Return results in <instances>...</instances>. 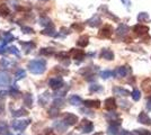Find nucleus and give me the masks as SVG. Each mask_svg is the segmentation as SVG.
Wrapping results in <instances>:
<instances>
[{"label": "nucleus", "instance_id": "nucleus-42", "mask_svg": "<svg viewBox=\"0 0 151 135\" xmlns=\"http://www.w3.org/2000/svg\"><path fill=\"white\" fill-rule=\"evenodd\" d=\"M9 50V52L12 53V54H15V55H19V52H18V50L15 47V46H12V47H9L8 49Z\"/></svg>", "mask_w": 151, "mask_h": 135}, {"label": "nucleus", "instance_id": "nucleus-30", "mask_svg": "<svg viewBox=\"0 0 151 135\" xmlns=\"http://www.w3.org/2000/svg\"><path fill=\"white\" fill-rule=\"evenodd\" d=\"M59 115V108L55 106H52L50 109H49V116L50 117H55Z\"/></svg>", "mask_w": 151, "mask_h": 135}, {"label": "nucleus", "instance_id": "nucleus-1", "mask_svg": "<svg viewBox=\"0 0 151 135\" xmlns=\"http://www.w3.org/2000/svg\"><path fill=\"white\" fill-rule=\"evenodd\" d=\"M28 70L33 74H42L46 70V61L43 59L32 60L28 63Z\"/></svg>", "mask_w": 151, "mask_h": 135}, {"label": "nucleus", "instance_id": "nucleus-5", "mask_svg": "<svg viewBox=\"0 0 151 135\" xmlns=\"http://www.w3.org/2000/svg\"><path fill=\"white\" fill-rule=\"evenodd\" d=\"M120 125H121V119L117 122L111 123V125L107 129V135H117L120 133Z\"/></svg>", "mask_w": 151, "mask_h": 135}, {"label": "nucleus", "instance_id": "nucleus-48", "mask_svg": "<svg viewBox=\"0 0 151 135\" xmlns=\"http://www.w3.org/2000/svg\"><path fill=\"white\" fill-rule=\"evenodd\" d=\"M6 52V47H5V44L0 45V54H4Z\"/></svg>", "mask_w": 151, "mask_h": 135}, {"label": "nucleus", "instance_id": "nucleus-53", "mask_svg": "<svg viewBox=\"0 0 151 135\" xmlns=\"http://www.w3.org/2000/svg\"><path fill=\"white\" fill-rule=\"evenodd\" d=\"M70 135H76V134H70Z\"/></svg>", "mask_w": 151, "mask_h": 135}, {"label": "nucleus", "instance_id": "nucleus-12", "mask_svg": "<svg viewBox=\"0 0 151 135\" xmlns=\"http://www.w3.org/2000/svg\"><path fill=\"white\" fill-rule=\"evenodd\" d=\"M129 32H130V27L126 25V24H121L117 27V29H116V35H119V36H125Z\"/></svg>", "mask_w": 151, "mask_h": 135}, {"label": "nucleus", "instance_id": "nucleus-11", "mask_svg": "<svg viewBox=\"0 0 151 135\" xmlns=\"http://www.w3.org/2000/svg\"><path fill=\"white\" fill-rule=\"evenodd\" d=\"M138 121H139V123H141V124L151 125V118L148 116L147 113H145V111H141V113H140V115H139V117H138Z\"/></svg>", "mask_w": 151, "mask_h": 135}, {"label": "nucleus", "instance_id": "nucleus-15", "mask_svg": "<svg viewBox=\"0 0 151 135\" xmlns=\"http://www.w3.org/2000/svg\"><path fill=\"white\" fill-rule=\"evenodd\" d=\"M113 94L120 97H126L130 95V91L124 89V88H121V87H115V88H113Z\"/></svg>", "mask_w": 151, "mask_h": 135}, {"label": "nucleus", "instance_id": "nucleus-14", "mask_svg": "<svg viewBox=\"0 0 151 135\" xmlns=\"http://www.w3.org/2000/svg\"><path fill=\"white\" fill-rule=\"evenodd\" d=\"M101 59H105V60H113L114 59V53L113 51H111L109 49H103L101 52Z\"/></svg>", "mask_w": 151, "mask_h": 135}, {"label": "nucleus", "instance_id": "nucleus-28", "mask_svg": "<svg viewBox=\"0 0 151 135\" xmlns=\"http://www.w3.org/2000/svg\"><path fill=\"white\" fill-rule=\"evenodd\" d=\"M13 116L14 117H20V116H25V115H27V111H26L25 109H17V110H14L13 113Z\"/></svg>", "mask_w": 151, "mask_h": 135}, {"label": "nucleus", "instance_id": "nucleus-40", "mask_svg": "<svg viewBox=\"0 0 151 135\" xmlns=\"http://www.w3.org/2000/svg\"><path fill=\"white\" fill-rule=\"evenodd\" d=\"M139 135H151V133L148 129H137L135 131Z\"/></svg>", "mask_w": 151, "mask_h": 135}, {"label": "nucleus", "instance_id": "nucleus-43", "mask_svg": "<svg viewBox=\"0 0 151 135\" xmlns=\"http://www.w3.org/2000/svg\"><path fill=\"white\" fill-rule=\"evenodd\" d=\"M72 28H73V29H76V31H82L83 26L80 25V24H77V23H76V24H73V25H72Z\"/></svg>", "mask_w": 151, "mask_h": 135}, {"label": "nucleus", "instance_id": "nucleus-20", "mask_svg": "<svg viewBox=\"0 0 151 135\" xmlns=\"http://www.w3.org/2000/svg\"><path fill=\"white\" fill-rule=\"evenodd\" d=\"M83 105L88 108H99L101 107V101L99 100H85Z\"/></svg>", "mask_w": 151, "mask_h": 135}, {"label": "nucleus", "instance_id": "nucleus-38", "mask_svg": "<svg viewBox=\"0 0 151 135\" xmlns=\"http://www.w3.org/2000/svg\"><path fill=\"white\" fill-rule=\"evenodd\" d=\"M40 53L42 54V55H52L54 51H53V49H42Z\"/></svg>", "mask_w": 151, "mask_h": 135}, {"label": "nucleus", "instance_id": "nucleus-31", "mask_svg": "<svg viewBox=\"0 0 151 135\" xmlns=\"http://www.w3.org/2000/svg\"><path fill=\"white\" fill-rule=\"evenodd\" d=\"M138 20L140 23H143V21H147L149 20V15L147 13H140L138 15Z\"/></svg>", "mask_w": 151, "mask_h": 135}, {"label": "nucleus", "instance_id": "nucleus-37", "mask_svg": "<svg viewBox=\"0 0 151 135\" xmlns=\"http://www.w3.org/2000/svg\"><path fill=\"white\" fill-rule=\"evenodd\" d=\"M9 14V9L7 8L6 5L0 6V16H7Z\"/></svg>", "mask_w": 151, "mask_h": 135}, {"label": "nucleus", "instance_id": "nucleus-9", "mask_svg": "<svg viewBox=\"0 0 151 135\" xmlns=\"http://www.w3.org/2000/svg\"><path fill=\"white\" fill-rule=\"evenodd\" d=\"M63 121L67 123L68 125H76L78 123V116H76L75 114H71V113H67L64 115Z\"/></svg>", "mask_w": 151, "mask_h": 135}, {"label": "nucleus", "instance_id": "nucleus-52", "mask_svg": "<svg viewBox=\"0 0 151 135\" xmlns=\"http://www.w3.org/2000/svg\"><path fill=\"white\" fill-rule=\"evenodd\" d=\"M7 135H13V134H7Z\"/></svg>", "mask_w": 151, "mask_h": 135}, {"label": "nucleus", "instance_id": "nucleus-21", "mask_svg": "<svg viewBox=\"0 0 151 135\" xmlns=\"http://www.w3.org/2000/svg\"><path fill=\"white\" fill-rule=\"evenodd\" d=\"M71 54H72L73 59L79 60V61H81L82 59L85 58V53H83V51H81V50H75V49H72V50H71Z\"/></svg>", "mask_w": 151, "mask_h": 135}, {"label": "nucleus", "instance_id": "nucleus-27", "mask_svg": "<svg viewBox=\"0 0 151 135\" xmlns=\"http://www.w3.org/2000/svg\"><path fill=\"white\" fill-rule=\"evenodd\" d=\"M26 77V72L24 69H18L15 73V79L16 80H20V79H24Z\"/></svg>", "mask_w": 151, "mask_h": 135}, {"label": "nucleus", "instance_id": "nucleus-36", "mask_svg": "<svg viewBox=\"0 0 151 135\" xmlns=\"http://www.w3.org/2000/svg\"><path fill=\"white\" fill-rule=\"evenodd\" d=\"M132 98H133V100H135V101H138L139 99L141 98V94H140V91H139L138 89H134L132 91Z\"/></svg>", "mask_w": 151, "mask_h": 135}, {"label": "nucleus", "instance_id": "nucleus-25", "mask_svg": "<svg viewBox=\"0 0 151 135\" xmlns=\"http://www.w3.org/2000/svg\"><path fill=\"white\" fill-rule=\"evenodd\" d=\"M23 100H24L25 106L32 107V105H33V96H32V94H25L24 97H23Z\"/></svg>", "mask_w": 151, "mask_h": 135}, {"label": "nucleus", "instance_id": "nucleus-3", "mask_svg": "<svg viewBox=\"0 0 151 135\" xmlns=\"http://www.w3.org/2000/svg\"><path fill=\"white\" fill-rule=\"evenodd\" d=\"M49 86L53 90H59L64 86V82H63V79L61 77H54L51 78L49 80Z\"/></svg>", "mask_w": 151, "mask_h": 135}, {"label": "nucleus", "instance_id": "nucleus-16", "mask_svg": "<svg viewBox=\"0 0 151 135\" xmlns=\"http://www.w3.org/2000/svg\"><path fill=\"white\" fill-rule=\"evenodd\" d=\"M105 108H106L108 111H112L116 108V101H115V99L114 98H107L106 100H105Z\"/></svg>", "mask_w": 151, "mask_h": 135}, {"label": "nucleus", "instance_id": "nucleus-29", "mask_svg": "<svg viewBox=\"0 0 151 135\" xmlns=\"http://www.w3.org/2000/svg\"><path fill=\"white\" fill-rule=\"evenodd\" d=\"M101 90H103V87L99 86V84H91L89 87V91L90 92H101Z\"/></svg>", "mask_w": 151, "mask_h": 135}, {"label": "nucleus", "instance_id": "nucleus-18", "mask_svg": "<svg viewBox=\"0 0 151 135\" xmlns=\"http://www.w3.org/2000/svg\"><path fill=\"white\" fill-rule=\"evenodd\" d=\"M10 81V78L8 76V73L4 72V71H0V87H4L7 86Z\"/></svg>", "mask_w": 151, "mask_h": 135}, {"label": "nucleus", "instance_id": "nucleus-13", "mask_svg": "<svg viewBox=\"0 0 151 135\" xmlns=\"http://www.w3.org/2000/svg\"><path fill=\"white\" fill-rule=\"evenodd\" d=\"M87 24H88L90 27H97V26H99L101 24V19L99 18L98 15H94L90 19L87 20Z\"/></svg>", "mask_w": 151, "mask_h": 135}, {"label": "nucleus", "instance_id": "nucleus-46", "mask_svg": "<svg viewBox=\"0 0 151 135\" xmlns=\"http://www.w3.org/2000/svg\"><path fill=\"white\" fill-rule=\"evenodd\" d=\"M45 135H55V134H54V132H53V129H45Z\"/></svg>", "mask_w": 151, "mask_h": 135}, {"label": "nucleus", "instance_id": "nucleus-22", "mask_svg": "<svg viewBox=\"0 0 151 135\" xmlns=\"http://www.w3.org/2000/svg\"><path fill=\"white\" fill-rule=\"evenodd\" d=\"M69 103L71 105H73V106H79V105L82 104V99L78 95H73V96H71L69 98Z\"/></svg>", "mask_w": 151, "mask_h": 135}, {"label": "nucleus", "instance_id": "nucleus-2", "mask_svg": "<svg viewBox=\"0 0 151 135\" xmlns=\"http://www.w3.org/2000/svg\"><path fill=\"white\" fill-rule=\"evenodd\" d=\"M77 129H79V131H81L82 133L87 134V133H90V132L94 129V124L90 122V121H88V119H83V121H81V123L78 125Z\"/></svg>", "mask_w": 151, "mask_h": 135}, {"label": "nucleus", "instance_id": "nucleus-34", "mask_svg": "<svg viewBox=\"0 0 151 135\" xmlns=\"http://www.w3.org/2000/svg\"><path fill=\"white\" fill-rule=\"evenodd\" d=\"M7 131H8V127H7L6 123L0 122V135L7 134Z\"/></svg>", "mask_w": 151, "mask_h": 135}, {"label": "nucleus", "instance_id": "nucleus-47", "mask_svg": "<svg viewBox=\"0 0 151 135\" xmlns=\"http://www.w3.org/2000/svg\"><path fill=\"white\" fill-rule=\"evenodd\" d=\"M1 64L4 65L5 68H7V66H8V64H9V62L7 61V59H2V61H1Z\"/></svg>", "mask_w": 151, "mask_h": 135}, {"label": "nucleus", "instance_id": "nucleus-6", "mask_svg": "<svg viewBox=\"0 0 151 135\" xmlns=\"http://www.w3.org/2000/svg\"><path fill=\"white\" fill-rule=\"evenodd\" d=\"M130 73V69L129 66H119L113 71V76L116 78H124Z\"/></svg>", "mask_w": 151, "mask_h": 135}, {"label": "nucleus", "instance_id": "nucleus-44", "mask_svg": "<svg viewBox=\"0 0 151 135\" xmlns=\"http://www.w3.org/2000/svg\"><path fill=\"white\" fill-rule=\"evenodd\" d=\"M119 135H133L131 132H129V131H126V129H121Z\"/></svg>", "mask_w": 151, "mask_h": 135}, {"label": "nucleus", "instance_id": "nucleus-10", "mask_svg": "<svg viewBox=\"0 0 151 135\" xmlns=\"http://www.w3.org/2000/svg\"><path fill=\"white\" fill-rule=\"evenodd\" d=\"M68 124L64 122V121H57V122H54L53 124V127L57 129L58 132H65L67 129H68Z\"/></svg>", "mask_w": 151, "mask_h": 135}, {"label": "nucleus", "instance_id": "nucleus-19", "mask_svg": "<svg viewBox=\"0 0 151 135\" xmlns=\"http://www.w3.org/2000/svg\"><path fill=\"white\" fill-rule=\"evenodd\" d=\"M50 92L49 91H45V92H43L41 96H40V98H38V103L41 104L42 106H45L46 104L49 103V100H50Z\"/></svg>", "mask_w": 151, "mask_h": 135}, {"label": "nucleus", "instance_id": "nucleus-23", "mask_svg": "<svg viewBox=\"0 0 151 135\" xmlns=\"http://www.w3.org/2000/svg\"><path fill=\"white\" fill-rule=\"evenodd\" d=\"M89 43V37L88 36H86V35H83L81 37H79L78 39V42H77V45L78 46H80V47H85V46H87Z\"/></svg>", "mask_w": 151, "mask_h": 135}, {"label": "nucleus", "instance_id": "nucleus-8", "mask_svg": "<svg viewBox=\"0 0 151 135\" xmlns=\"http://www.w3.org/2000/svg\"><path fill=\"white\" fill-rule=\"evenodd\" d=\"M133 32L135 33L137 35H140V36H143V35H147L148 32H149V27L148 26H145L142 24H138L133 27Z\"/></svg>", "mask_w": 151, "mask_h": 135}, {"label": "nucleus", "instance_id": "nucleus-26", "mask_svg": "<svg viewBox=\"0 0 151 135\" xmlns=\"http://www.w3.org/2000/svg\"><path fill=\"white\" fill-rule=\"evenodd\" d=\"M42 34H44V35H49V36H54L55 35V29H54V27L51 25L50 28H49V26H47V28H45L42 31Z\"/></svg>", "mask_w": 151, "mask_h": 135}, {"label": "nucleus", "instance_id": "nucleus-35", "mask_svg": "<svg viewBox=\"0 0 151 135\" xmlns=\"http://www.w3.org/2000/svg\"><path fill=\"white\" fill-rule=\"evenodd\" d=\"M4 36H5V39H4V43H2V44H5V45H6L8 42H10V41H13L14 39V36L10 34V33H5Z\"/></svg>", "mask_w": 151, "mask_h": 135}, {"label": "nucleus", "instance_id": "nucleus-32", "mask_svg": "<svg viewBox=\"0 0 151 135\" xmlns=\"http://www.w3.org/2000/svg\"><path fill=\"white\" fill-rule=\"evenodd\" d=\"M63 105H64V100H63L62 98H60V97L55 98L54 101H53V106H55V107H58V108L63 107Z\"/></svg>", "mask_w": 151, "mask_h": 135}, {"label": "nucleus", "instance_id": "nucleus-45", "mask_svg": "<svg viewBox=\"0 0 151 135\" xmlns=\"http://www.w3.org/2000/svg\"><path fill=\"white\" fill-rule=\"evenodd\" d=\"M22 29L24 31V33H26V34H29V33H34V31L32 29V28H29V27H22Z\"/></svg>", "mask_w": 151, "mask_h": 135}, {"label": "nucleus", "instance_id": "nucleus-50", "mask_svg": "<svg viewBox=\"0 0 151 135\" xmlns=\"http://www.w3.org/2000/svg\"><path fill=\"white\" fill-rule=\"evenodd\" d=\"M122 2H123V4H125V6H130V1H129V0H122Z\"/></svg>", "mask_w": 151, "mask_h": 135}, {"label": "nucleus", "instance_id": "nucleus-39", "mask_svg": "<svg viewBox=\"0 0 151 135\" xmlns=\"http://www.w3.org/2000/svg\"><path fill=\"white\" fill-rule=\"evenodd\" d=\"M40 24L43 26H49L51 25V20L46 17H42V18H40Z\"/></svg>", "mask_w": 151, "mask_h": 135}, {"label": "nucleus", "instance_id": "nucleus-49", "mask_svg": "<svg viewBox=\"0 0 151 135\" xmlns=\"http://www.w3.org/2000/svg\"><path fill=\"white\" fill-rule=\"evenodd\" d=\"M147 108L151 111V98L150 99H148V101H147Z\"/></svg>", "mask_w": 151, "mask_h": 135}, {"label": "nucleus", "instance_id": "nucleus-51", "mask_svg": "<svg viewBox=\"0 0 151 135\" xmlns=\"http://www.w3.org/2000/svg\"><path fill=\"white\" fill-rule=\"evenodd\" d=\"M95 135H103V133H96Z\"/></svg>", "mask_w": 151, "mask_h": 135}, {"label": "nucleus", "instance_id": "nucleus-4", "mask_svg": "<svg viewBox=\"0 0 151 135\" xmlns=\"http://www.w3.org/2000/svg\"><path fill=\"white\" fill-rule=\"evenodd\" d=\"M31 123V119H20V121H14L13 129L16 131H24Z\"/></svg>", "mask_w": 151, "mask_h": 135}, {"label": "nucleus", "instance_id": "nucleus-24", "mask_svg": "<svg viewBox=\"0 0 151 135\" xmlns=\"http://www.w3.org/2000/svg\"><path fill=\"white\" fill-rule=\"evenodd\" d=\"M20 45L23 46V49L25 50L26 53H28V52H31L33 49H35V44H34L33 42H27V43H25V42H20Z\"/></svg>", "mask_w": 151, "mask_h": 135}, {"label": "nucleus", "instance_id": "nucleus-7", "mask_svg": "<svg viewBox=\"0 0 151 135\" xmlns=\"http://www.w3.org/2000/svg\"><path fill=\"white\" fill-rule=\"evenodd\" d=\"M112 34H113V28H112V26L106 25L105 27H103L101 31H99L98 36H99V37H103V39H108V37L112 36Z\"/></svg>", "mask_w": 151, "mask_h": 135}, {"label": "nucleus", "instance_id": "nucleus-33", "mask_svg": "<svg viewBox=\"0 0 151 135\" xmlns=\"http://www.w3.org/2000/svg\"><path fill=\"white\" fill-rule=\"evenodd\" d=\"M113 76V71H109V70H105V71H101V77L103 79H108Z\"/></svg>", "mask_w": 151, "mask_h": 135}, {"label": "nucleus", "instance_id": "nucleus-17", "mask_svg": "<svg viewBox=\"0 0 151 135\" xmlns=\"http://www.w3.org/2000/svg\"><path fill=\"white\" fill-rule=\"evenodd\" d=\"M106 119L108 121L109 123H113V122H117V121H120V115L117 114V113H115V111H109V113H107L106 115Z\"/></svg>", "mask_w": 151, "mask_h": 135}, {"label": "nucleus", "instance_id": "nucleus-41", "mask_svg": "<svg viewBox=\"0 0 151 135\" xmlns=\"http://www.w3.org/2000/svg\"><path fill=\"white\" fill-rule=\"evenodd\" d=\"M130 106H131V105L129 104V101H126V100H121V107H122L123 109H127Z\"/></svg>", "mask_w": 151, "mask_h": 135}]
</instances>
